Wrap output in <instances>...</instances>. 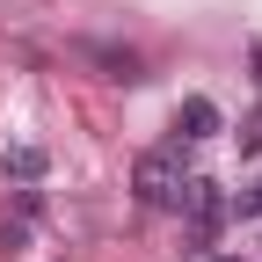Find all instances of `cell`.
Returning <instances> with one entry per match:
<instances>
[{
    "instance_id": "4",
    "label": "cell",
    "mask_w": 262,
    "mask_h": 262,
    "mask_svg": "<svg viewBox=\"0 0 262 262\" xmlns=\"http://www.w3.org/2000/svg\"><path fill=\"white\" fill-rule=\"evenodd\" d=\"M248 204H255V211H262V182H255V196H248Z\"/></svg>"
},
{
    "instance_id": "3",
    "label": "cell",
    "mask_w": 262,
    "mask_h": 262,
    "mask_svg": "<svg viewBox=\"0 0 262 262\" xmlns=\"http://www.w3.org/2000/svg\"><path fill=\"white\" fill-rule=\"evenodd\" d=\"M8 175H22V182L44 175V153H37V146H15V153H8Z\"/></svg>"
},
{
    "instance_id": "1",
    "label": "cell",
    "mask_w": 262,
    "mask_h": 262,
    "mask_svg": "<svg viewBox=\"0 0 262 262\" xmlns=\"http://www.w3.org/2000/svg\"><path fill=\"white\" fill-rule=\"evenodd\" d=\"M139 196H146V204H182V196H189L175 153H146V160H139Z\"/></svg>"
},
{
    "instance_id": "2",
    "label": "cell",
    "mask_w": 262,
    "mask_h": 262,
    "mask_svg": "<svg viewBox=\"0 0 262 262\" xmlns=\"http://www.w3.org/2000/svg\"><path fill=\"white\" fill-rule=\"evenodd\" d=\"M182 124H189V139H204V131H219V110L204 102V95H189V102H182Z\"/></svg>"
}]
</instances>
